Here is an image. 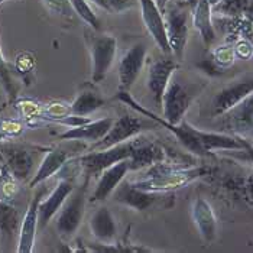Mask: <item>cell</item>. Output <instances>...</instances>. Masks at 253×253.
<instances>
[{
    "mask_svg": "<svg viewBox=\"0 0 253 253\" xmlns=\"http://www.w3.org/2000/svg\"><path fill=\"white\" fill-rule=\"evenodd\" d=\"M211 169L209 167H190V168H179L172 167L167 162L155 164L146 172V175L132 181V184L149 193H169L178 188H184L185 185L191 184L193 181L209 175Z\"/></svg>",
    "mask_w": 253,
    "mask_h": 253,
    "instance_id": "cell-1",
    "label": "cell"
},
{
    "mask_svg": "<svg viewBox=\"0 0 253 253\" xmlns=\"http://www.w3.org/2000/svg\"><path fill=\"white\" fill-rule=\"evenodd\" d=\"M165 28H167V38L171 48V54L175 59H182L185 46L188 42L190 26L188 20L191 15V9L184 0H171L165 9Z\"/></svg>",
    "mask_w": 253,
    "mask_h": 253,
    "instance_id": "cell-2",
    "label": "cell"
},
{
    "mask_svg": "<svg viewBox=\"0 0 253 253\" xmlns=\"http://www.w3.org/2000/svg\"><path fill=\"white\" fill-rule=\"evenodd\" d=\"M133 146H135V137L127 142L115 145L112 148H107V149L88 151L84 155L78 156L76 159H71V162H74L83 169L85 179L88 181L94 176L100 175L104 169H107L113 164L123 161V159H127L132 154Z\"/></svg>",
    "mask_w": 253,
    "mask_h": 253,
    "instance_id": "cell-3",
    "label": "cell"
},
{
    "mask_svg": "<svg viewBox=\"0 0 253 253\" xmlns=\"http://www.w3.org/2000/svg\"><path fill=\"white\" fill-rule=\"evenodd\" d=\"M39 151L42 149L13 142H4L0 145V155L3 158V164L16 181H28L31 176H34L37 154Z\"/></svg>",
    "mask_w": 253,
    "mask_h": 253,
    "instance_id": "cell-4",
    "label": "cell"
},
{
    "mask_svg": "<svg viewBox=\"0 0 253 253\" xmlns=\"http://www.w3.org/2000/svg\"><path fill=\"white\" fill-rule=\"evenodd\" d=\"M201 88L194 90L193 87L182 84L172 76L164 93L162 104H161L164 119L171 125H179L184 120L185 113L188 112L191 103L194 101L195 96L198 94Z\"/></svg>",
    "mask_w": 253,
    "mask_h": 253,
    "instance_id": "cell-5",
    "label": "cell"
},
{
    "mask_svg": "<svg viewBox=\"0 0 253 253\" xmlns=\"http://www.w3.org/2000/svg\"><path fill=\"white\" fill-rule=\"evenodd\" d=\"M87 204V187L85 184L80 188H74L68 195L61 210L57 213L55 230L61 237H71L78 230L85 214Z\"/></svg>",
    "mask_w": 253,
    "mask_h": 253,
    "instance_id": "cell-6",
    "label": "cell"
},
{
    "mask_svg": "<svg viewBox=\"0 0 253 253\" xmlns=\"http://www.w3.org/2000/svg\"><path fill=\"white\" fill-rule=\"evenodd\" d=\"M117 52V39L113 35H98L90 42L91 55V80L93 83L103 81L110 71Z\"/></svg>",
    "mask_w": 253,
    "mask_h": 253,
    "instance_id": "cell-7",
    "label": "cell"
},
{
    "mask_svg": "<svg viewBox=\"0 0 253 253\" xmlns=\"http://www.w3.org/2000/svg\"><path fill=\"white\" fill-rule=\"evenodd\" d=\"M143 129H145V122L142 119L132 116V115H123L113 122L106 136L100 139L96 143H93L90 151H101V149L112 148L119 143L127 142L136 137Z\"/></svg>",
    "mask_w": 253,
    "mask_h": 253,
    "instance_id": "cell-8",
    "label": "cell"
},
{
    "mask_svg": "<svg viewBox=\"0 0 253 253\" xmlns=\"http://www.w3.org/2000/svg\"><path fill=\"white\" fill-rule=\"evenodd\" d=\"M221 126L227 133L246 140L249 136H253V93L221 115Z\"/></svg>",
    "mask_w": 253,
    "mask_h": 253,
    "instance_id": "cell-9",
    "label": "cell"
},
{
    "mask_svg": "<svg viewBox=\"0 0 253 253\" xmlns=\"http://www.w3.org/2000/svg\"><path fill=\"white\" fill-rule=\"evenodd\" d=\"M146 45L136 43L130 46L120 58L119 64V90L129 91L140 76L145 59H146Z\"/></svg>",
    "mask_w": 253,
    "mask_h": 253,
    "instance_id": "cell-10",
    "label": "cell"
},
{
    "mask_svg": "<svg viewBox=\"0 0 253 253\" xmlns=\"http://www.w3.org/2000/svg\"><path fill=\"white\" fill-rule=\"evenodd\" d=\"M139 6L142 12L143 25L148 29L149 35L154 38L158 48L164 54H171V48L167 38L165 19H164L162 10L159 9L155 0H139Z\"/></svg>",
    "mask_w": 253,
    "mask_h": 253,
    "instance_id": "cell-11",
    "label": "cell"
},
{
    "mask_svg": "<svg viewBox=\"0 0 253 253\" xmlns=\"http://www.w3.org/2000/svg\"><path fill=\"white\" fill-rule=\"evenodd\" d=\"M164 193H149L135 187L130 181H122L113 193V197L117 203L136 210V211H146L152 209L158 201L162 200Z\"/></svg>",
    "mask_w": 253,
    "mask_h": 253,
    "instance_id": "cell-12",
    "label": "cell"
},
{
    "mask_svg": "<svg viewBox=\"0 0 253 253\" xmlns=\"http://www.w3.org/2000/svg\"><path fill=\"white\" fill-rule=\"evenodd\" d=\"M178 68L176 59L165 57L155 59L148 71V90L158 106L162 104L164 93Z\"/></svg>",
    "mask_w": 253,
    "mask_h": 253,
    "instance_id": "cell-13",
    "label": "cell"
},
{
    "mask_svg": "<svg viewBox=\"0 0 253 253\" xmlns=\"http://www.w3.org/2000/svg\"><path fill=\"white\" fill-rule=\"evenodd\" d=\"M253 93V77L245 78L240 81H236L233 84L226 85L221 88L211 101V115L221 116L230 109H233L236 104H239L243 98H246Z\"/></svg>",
    "mask_w": 253,
    "mask_h": 253,
    "instance_id": "cell-14",
    "label": "cell"
},
{
    "mask_svg": "<svg viewBox=\"0 0 253 253\" xmlns=\"http://www.w3.org/2000/svg\"><path fill=\"white\" fill-rule=\"evenodd\" d=\"M42 194H43V191L39 190L38 193L32 197V200L28 204L25 214L22 217L19 236H18V246H16V252L18 253L34 252L37 232H38L39 203L42 200Z\"/></svg>",
    "mask_w": 253,
    "mask_h": 253,
    "instance_id": "cell-15",
    "label": "cell"
},
{
    "mask_svg": "<svg viewBox=\"0 0 253 253\" xmlns=\"http://www.w3.org/2000/svg\"><path fill=\"white\" fill-rule=\"evenodd\" d=\"M74 182L68 178H62L46 198L41 200L38 210V230H43L49 221L57 215L68 195L74 190Z\"/></svg>",
    "mask_w": 253,
    "mask_h": 253,
    "instance_id": "cell-16",
    "label": "cell"
},
{
    "mask_svg": "<svg viewBox=\"0 0 253 253\" xmlns=\"http://www.w3.org/2000/svg\"><path fill=\"white\" fill-rule=\"evenodd\" d=\"M130 171V164H129V158L119 161L116 164H113L112 167H109L107 169H104L100 175L98 181L94 187V191L91 193L90 197V203H97V201H104L107 200L110 195L115 193L117 187L120 185V182L126 178V175Z\"/></svg>",
    "mask_w": 253,
    "mask_h": 253,
    "instance_id": "cell-17",
    "label": "cell"
},
{
    "mask_svg": "<svg viewBox=\"0 0 253 253\" xmlns=\"http://www.w3.org/2000/svg\"><path fill=\"white\" fill-rule=\"evenodd\" d=\"M165 161H167V154L162 146H159L152 140L142 139L139 137V135L135 137V146L129 156L130 171H140L148 167L151 168L152 165Z\"/></svg>",
    "mask_w": 253,
    "mask_h": 253,
    "instance_id": "cell-18",
    "label": "cell"
},
{
    "mask_svg": "<svg viewBox=\"0 0 253 253\" xmlns=\"http://www.w3.org/2000/svg\"><path fill=\"white\" fill-rule=\"evenodd\" d=\"M71 156L73 155H71L70 149H65V148H61V146L48 149L45 152V156L42 158L41 164H39L38 169L35 171L34 176L31 178L29 187L35 188L37 185L45 182L51 176L58 174L59 171L71 161Z\"/></svg>",
    "mask_w": 253,
    "mask_h": 253,
    "instance_id": "cell-19",
    "label": "cell"
},
{
    "mask_svg": "<svg viewBox=\"0 0 253 253\" xmlns=\"http://www.w3.org/2000/svg\"><path fill=\"white\" fill-rule=\"evenodd\" d=\"M191 217L203 242L209 245L213 243L217 237V218L211 204L203 197L195 198L191 207Z\"/></svg>",
    "mask_w": 253,
    "mask_h": 253,
    "instance_id": "cell-20",
    "label": "cell"
},
{
    "mask_svg": "<svg viewBox=\"0 0 253 253\" xmlns=\"http://www.w3.org/2000/svg\"><path fill=\"white\" fill-rule=\"evenodd\" d=\"M115 119L103 117L98 120H90L77 127H68L62 135H59V140H71V142H88L96 143L100 139L106 136L110 130Z\"/></svg>",
    "mask_w": 253,
    "mask_h": 253,
    "instance_id": "cell-21",
    "label": "cell"
},
{
    "mask_svg": "<svg viewBox=\"0 0 253 253\" xmlns=\"http://www.w3.org/2000/svg\"><path fill=\"white\" fill-rule=\"evenodd\" d=\"M191 15H193L194 28L198 31L200 37L203 39V43L207 48H210L215 42V38H217L214 23H213L211 4L207 0H198V3L193 9Z\"/></svg>",
    "mask_w": 253,
    "mask_h": 253,
    "instance_id": "cell-22",
    "label": "cell"
},
{
    "mask_svg": "<svg viewBox=\"0 0 253 253\" xmlns=\"http://www.w3.org/2000/svg\"><path fill=\"white\" fill-rule=\"evenodd\" d=\"M90 232L101 243H115L117 226L113 214L107 207H100L90 217Z\"/></svg>",
    "mask_w": 253,
    "mask_h": 253,
    "instance_id": "cell-23",
    "label": "cell"
},
{
    "mask_svg": "<svg viewBox=\"0 0 253 253\" xmlns=\"http://www.w3.org/2000/svg\"><path fill=\"white\" fill-rule=\"evenodd\" d=\"M20 221L19 210L10 203L0 200V242L10 243L19 236Z\"/></svg>",
    "mask_w": 253,
    "mask_h": 253,
    "instance_id": "cell-24",
    "label": "cell"
},
{
    "mask_svg": "<svg viewBox=\"0 0 253 253\" xmlns=\"http://www.w3.org/2000/svg\"><path fill=\"white\" fill-rule=\"evenodd\" d=\"M104 106V98L93 87L84 85L77 94L76 100L71 103V112L77 116H90Z\"/></svg>",
    "mask_w": 253,
    "mask_h": 253,
    "instance_id": "cell-25",
    "label": "cell"
},
{
    "mask_svg": "<svg viewBox=\"0 0 253 253\" xmlns=\"http://www.w3.org/2000/svg\"><path fill=\"white\" fill-rule=\"evenodd\" d=\"M246 3L248 0H220L215 6L211 7V10L215 15L226 16V18L243 16Z\"/></svg>",
    "mask_w": 253,
    "mask_h": 253,
    "instance_id": "cell-26",
    "label": "cell"
},
{
    "mask_svg": "<svg viewBox=\"0 0 253 253\" xmlns=\"http://www.w3.org/2000/svg\"><path fill=\"white\" fill-rule=\"evenodd\" d=\"M71 6L74 9V13L77 15L83 22H85L90 28H93L94 31L100 29V19L97 15L94 13L93 7L90 6L88 0H70Z\"/></svg>",
    "mask_w": 253,
    "mask_h": 253,
    "instance_id": "cell-27",
    "label": "cell"
},
{
    "mask_svg": "<svg viewBox=\"0 0 253 253\" xmlns=\"http://www.w3.org/2000/svg\"><path fill=\"white\" fill-rule=\"evenodd\" d=\"M234 59H236V55H234L233 43L217 46L215 49L211 51V61L223 71L233 65Z\"/></svg>",
    "mask_w": 253,
    "mask_h": 253,
    "instance_id": "cell-28",
    "label": "cell"
},
{
    "mask_svg": "<svg viewBox=\"0 0 253 253\" xmlns=\"http://www.w3.org/2000/svg\"><path fill=\"white\" fill-rule=\"evenodd\" d=\"M71 113H73L71 112V104H67V103H62V101H52V103L46 104L42 109V116H41V119L57 123L58 120L70 116Z\"/></svg>",
    "mask_w": 253,
    "mask_h": 253,
    "instance_id": "cell-29",
    "label": "cell"
},
{
    "mask_svg": "<svg viewBox=\"0 0 253 253\" xmlns=\"http://www.w3.org/2000/svg\"><path fill=\"white\" fill-rule=\"evenodd\" d=\"M42 3L55 16L73 18V15H76L70 0H42Z\"/></svg>",
    "mask_w": 253,
    "mask_h": 253,
    "instance_id": "cell-30",
    "label": "cell"
},
{
    "mask_svg": "<svg viewBox=\"0 0 253 253\" xmlns=\"http://www.w3.org/2000/svg\"><path fill=\"white\" fill-rule=\"evenodd\" d=\"M22 132H23V123L20 120H15V119L0 120V142L19 136Z\"/></svg>",
    "mask_w": 253,
    "mask_h": 253,
    "instance_id": "cell-31",
    "label": "cell"
},
{
    "mask_svg": "<svg viewBox=\"0 0 253 253\" xmlns=\"http://www.w3.org/2000/svg\"><path fill=\"white\" fill-rule=\"evenodd\" d=\"M0 80L3 81L4 84V88L7 91V94L10 96V98L13 100L16 96V88H15V84L12 83V78H10V71H9V65H7V61L3 55V51H1V46H0Z\"/></svg>",
    "mask_w": 253,
    "mask_h": 253,
    "instance_id": "cell-32",
    "label": "cell"
},
{
    "mask_svg": "<svg viewBox=\"0 0 253 253\" xmlns=\"http://www.w3.org/2000/svg\"><path fill=\"white\" fill-rule=\"evenodd\" d=\"M18 109L25 119H41L43 107L32 100H20L18 101Z\"/></svg>",
    "mask_w": 253,
    "mask_h": 253,
    "instance_id": "cell-33",
    "label": "cell"
},
{
    "mask_svg": "<svg viewBox=\"0 0 253 253\" xmlns=\"http://www.w3.org/2000/svg\"><path fill=\"white\" fill-rule=\"evenodd\" d=\"M233 49L236 58L239 59H252L253 58V46L249 38H240L233 42Z\"/></svg>",
    "mask_w": 253,
    "mask_h": 253,
    "instance_id": "cell-34",
    "label": "cell"
},
{
    "mask_svg": "<svg viewBox=\"0 0 253 253\" xmlns=\"http://www.w3.org/2000/svg\"><path fill=\"white\" fill-rule=\"evenodd\" d=\"M137 3L139 0H106L107 12H113V13H123L135 7Z\"/></svg>",
    "mask_w": 253,
    "mask_h": 253,
    "instance_id": "cell-35",
    "label": "cell"
},
{
    "mask_svg": "<svg viewBox=\"0 0 253 253\" xmlns=\"http://www.w3.org/2000/svg\"><path fill=\"white\" fill-rule=\"evenodd\" d=\"M35 65V61H34V57L28 52H23L20 54L19 57L16 58V67L19 70L20 73H29Z\"/></svg>",
    "mask_w": 253,
    "mask_h": 253,
    "instance_id": "cell-36",
    "label": "cell"
},
{
    "mask_svg": "<svg viewBox=\"0 0 253 253\" xmlns=\"http://www.w3.org/2000/svg\"><path fill=\"white\" fill-rule=\"evenodd\" d=\"M240 190H242V193L245 195V200L251 206H253V174L243 181V184L240 185Z\"/></svg>",
    "mask_w": 253,
    "mask_h": 253,
    "instance_id": "cell-37",
    "label": "cell"
},
{
    "mask_svg": "<svg viewBox=\"0 0 253 253\" xmlns=\"http://www.w3.org/2000/svg\"><path fill=\"white\" fill-rule=\"evenodd\" d=\"M243 16H246L248 19L251 20L253 23V0H248L246 3V7H245V13Z\"/></svg>",
    "mask_w": 253,
    "mask_h": 253,
    "instance_id": "cell-38",
    "label": "cell"
},
{
    "mask_svg": "<svg viewBox=\"0 0 253 253\" xmlns=\"http://www.w3.org/2000/svg\"><path fill=\"white\" fill-rule=\"evenodd\" d=\"M90 1H93L96 6L98 7H101V9H104V10H107V4H106V0H90Z\"/></svg>",
    "mask_w": 253,
    "mask_h": 253,
    "instance_id": "cell-39",
    "label": "cell"
},
{
    "mask_svg": "<svg viewBox=\"0 0 253 253\" xmlns=\"http://www.w3.org/2000/svg\"><path fill=\"white\" fill-rule=\"evenodd\" d=\"M155 1H156V4L159 6V9H161V10L164 12L165 6H167V4H168V3H169L171 0H155Z\"/></svg>",
    "mask_w": 253,
    "mask_h": 253,
    "instance_id": "cell-40",
    "label": "cell"
},
{
    "mask_svg": "<svg viewBox=\"0 0 253 253\" xmlns=\"http://www.w3.org/2000/svg\"><path fill=\"white\" fill-rule=\"evenodd\" d=\"M187 4H188V7L191 9V12H193V9H194L195 6H197V3H198V0H184Z\"/></svg>",
    "mask_w": 253,
    "mask_h": 253,
    "instance_id": "cell-41",
    "label": "cell"
},
{
    "mask_svg": "<svg viewBox=\"0 0 253 253\" xmlns=\"http://www.w3.org/2000/svg\"><path fill=\"white\" fill-rule=\"evenodd\" d=\"M243 152H245V154L248 155V158H249V159L253 162V145L249 148V149H248V151H243Z\"/></svg>",
    "mask_w": 253,
    "mask_h": 253,
    "instance_id": "cell-42",
    "label": "cell"
},
{
    "mask_svg": "<svg viewBox=\"0 0 253 253\" xmlns=\"http://www.w3.org/2000/svg\"><path fill=\"white\" fill-rule=\"evenodd\" d=\"M207 1H209V3L211 4V7H213V6H215V4H217V3H218L220 0H207Z\"/></svg>",
    "mask_w": 253,
    "mask_h": 253,
    "instance_id": "cell-43",
    "label": "cell"
},
{
    "mask_svg": "<svg viewBox=\"0 0 253 253\" xmlns=\"http://www.w3.org/2000/svg\"><path fill=\"white\" fill-rule=\"evenodd\" d=\"M4 1H7V0H0V4H3Z\"/></svg>",
    "mask_w": 253,
    "mask_h": 253,
    "instance_id": "cell-44",
    "label": "cell"
},
{
    "mask_svg": "<svg viewBox=\"0 0 253 253\" xmlns=\"http://www.w3.org/2000/svg\"><path fill=\"white\" fill-rule=\"evenodd\" d=\"M249 39H251V42H252V46H253V35H252V37H251V38H249Z\"/></svg>",
    "mask_w": 253,
    "mask_h": 253,
    "instance_id": "cell-45",
    "label": "cell"
}]
</instances>
